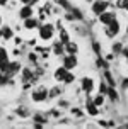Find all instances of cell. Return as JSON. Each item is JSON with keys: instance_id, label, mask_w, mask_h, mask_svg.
Masks as SVG:
<instances>
[{"instance_id": "ac0fdd59", "label": "cell", "mask_w": 128, "mask_h": 129, "mask_svg": "<svg viewBox=\"0 0 128 129\" xmlns=\"http://www.w3.org/2000/svg\"><path fill=\"white\" fill-rule=\"evenodd\" d=\"M92 102L96 104L97 107H99V105H102V104H104V95H102V93H97V95L94 97V100H92Z\"/></svg>"}, {"instance_id": "6da1fadb", "label": "cell", "mask_w": 128, "mask_h": 129, "mask_svg": "<svg viewBox=\"0 0 128 129\" xmlns=\"http://www.w3.org/2000/svg\"><path fill=\"white\" fill-rule=\"evenodd\" d=\"M53 36H55V26L53 24H45V26L39 27V39L41 41H50V39H53Z\"/></svg>"}, {"instance_id": "5bb4252c", "label": "cell", "mask_w": 128, "mask_h": 129, "mask_svg": "<svg viewBox=\"0 0 128 129\" xmlns=\"http://www.w3.org/2000/svg\"><path fill=\"white\" fill-rule=\"evenodd\" d=\"M97 112H99V109H97L96 104L87 102V114H89V116H97Z\"/></svg>"}, {"instance_id": "3957f363", "label": "cell", "mask_w": 128, "mask_h": 129, "mask_svg": "<svg viewBox=\"0 0 128 129\" xmlns=\"http://www.w3.org/2000/svg\"><path fill=\"white\" fill-rule=\"evenodd\" d=\"M109 4L106 0H94V4H92V12L96 14V15H101L102 12H106L108 10Z\"/></svg>"}, {"instance_id": "f546056e", "label": "cell", "mask_w": 128, "mask_h": 129, "mask_svg": "<svg viewBox=\"0 0 128 129\" xmlns=\"http://www.w3.org/2000/svg\"><path fill=\"white\" fill-rule=\"evenodd\" d=\"M125 4H126V0H118V7H125Z\"/></svg>"}, {"instance_id": "484cf974", "label": "cell", "mask_w": 128, "mask_h": 129, "mask_svg": "<svg viewBox=\"0 0 128 129\" xmlns=\"http://www.w3.org/2000/svg\"><path fill=\"white\" fill-rule=\"evenodd\" d=\"M72 114H74L75 117H80V116H82V110H80V109H72Z\"/></svg>"}, {"instance_id": "2e32d148", "label": "cell", "mask_w": 128, "mask_h": 129, "mask_svg": "<svg viewBox=\"0 0 128 129\" xmlns=\"http://www.w3.org/2000/svg\"><path fill=\"white\" fill-rule=\"evenodd\" d=\"M9 64H10V59H9V56L2 58V59H0V71H5L7 68H9Z\"/></svg>"}, {"instance_id": "d6a6232c", "label": "cell", "mask_w": 128, "mask_h": 129, "mask_svg": "<svg viewBox=\"0 0 128 129\" xmlns=\"http://www.w3.org/2000/svg\"><path fill=\"white\" fill-rule=\"evenodd\" d=\"M92 46H94V51H96V53L99 51V44H97V43H94V44H92Z\"/></svg>"}, {"instance_id": "83f0119b", "label": "cell", "mask_w": 128, "mask_h": 129, "mask_svg": "<svg viewBox=\"0 0 128 129\" xmlns=\"http://www.w3.org/2000/svg\"><path fill=\"white\" fill-rule=\"evenodd\" d=\"M57 4H60V5L65 7V9H68V2H67V0H57Z\"/></svg>"}, {"instance_id": "5b68a950", "label": "cell", "mask_w": 128, "mask_h": 129, "mask_svg": "<svg viewBox=\"0 0 128 129\" xmlns=\"http://www.w3.org/2000/svg\"><path fill=\"white\" fill-rule=\"evenodd\" d=\"M32 14H34V10H32V4H26V5L19 10V17L24 20V19H29V17H32Z\"/></svg>"}, {"instance_id": "8fae6325", "label": "cell", "mask_w": 128, "mask_h": 129, "mask_svg": "<svg viewBox=\"0 0 128 129\" xmlns=\"http://www.w3.org/2000/svg\"><path fill=\"white\" fill-rule=\"evenodd\" d=\"M24 27H26V29H29V31L36 29V27H38V19H34V17L24 19Z\"/></svg>"}, {"instance_id": "7c38bea8", "label": "cell", "mask_w": 128, "mask_h": 129, "mask_svg": "<svg viewBox=\"0 0 128 129\" xmlns=\"http://www.w3.org/2000/svg\"><path fill=\"white\" fill-rule=\"evenodd\" d=\"M77 49H79L77 43H74V41H68V43H65V51L68 53V54H75Z\"/></svg>"}, {"instance_id": "d4e9b609", "label": "cell", "mask_w": 128, "mask_h": 129, "mask_svg": "<svg viewBox=\"0 0 128 129\" xmlns=\"http://www.w3.org/2000/svg\"><path fill=\"white\" fill-rule=\"evenodd\" d=\"M34 122H46V117H43V116H34Z\"/></svg>"}, {"instance_id": "603a6c76", "label": "cell", "mask_w": 128, "mask_h": 129, "mask_svg": "<svg viewBox=\"0 0 128 129\" xmlns=\"http://www.w3.org/2000/svg\"><path fill=\"white\" fill-rule=\"evenodd\" d=\"M60 41H62V43H63V44H65V43H68V34H67V32H62V36H60Z\"/></svg>"}, {"instance_id": "30bf717a", "label": "cell", "mask_w": 128, "mask_h": 129, "mask_svg": "<svg viewBox=\"0 0 128 129\" xmlns=\"http://www.w3.org/2000/svg\"><path fill=\"white\" fill-rule=\"evenodd\" d=\"M19 70H21L19 61H10V64H9V68L5 70V73H9V75H15V73H19Z\"/></svg>"}, {"instance_id": "52a82bcc", "label": "cell", "mask_w": 128, "mask_h": 129, "mask_svg": "<svg viewBox=\"0 0 128 129\" xmlns=\"http://www.w3.org/2000/svg\"><path fill=\"white\" fill-rule=\"evenodd\" d=\"M115 19H116V14L115 12H102L101 15H99V22H101V24H104V26L111 24Z\"/></svg>"}, {"instance_id": "f1b7e54d", "label": "cell", "mask_w": 128, "mask_h": 129, "mask_svg": "<svg viewBox=\"0 0 128 129\" xmlns=\"http://www.w3.org/2000/svg\"><path fill=\"white\" fill-rule=\"evenodd\" d=\"M113 51L120 53V51H121V44H115V46H113Z\"/></svg>"}, {"instance_id": "1f68e13d", "label": "cell", "mask_w": 128, "mask_h": 129, "mask_svg": "<svg viewBox=\"0 0 128 129\" xmlns=\"http://www.w3.org/2000/svg\"><path fill=\"white\" fill-rule=\"evenodd\" d=\"M29 59H31V61H36V54H32V53H31V54H29Z\"/></svg>"}, {"instance_id": "ba28073f", "label": "cell", "mask_w": 128, "mask_h": 129, "mask_svg": "<svg viewBox=\"0 0 128 129\" xmlns=\"http://www.w3.org/2000/svg\"><path fill=\"white\" fill-rule=\"evenodd\" d=\"M82 90L87 92V93H90V92L94 90V78H90V77L82 78Z\"/></svg>"}, {"instance_id": "9a60e30c", "label": "cell", "mask_w": 128, "mask_h": 129, "mask_svg": "<svg viewBox=\"0 0 128 129\" xmlns=\"http://www.w3.org/2000/svg\"><path fill=\"white\" fill-rule=\"evenodd\" d=\"M63 51H65V44L63 43H62V41L55 43V46H53V53H55V54H62Z\"/></svg>"}, {"instance_id": "277c9868", "label": "cell", "mask_w": 128, "mask_h": 129, "mask_svg": "<svg viewBox=\"0 0 128 129\" xmlns=\"http://www.w3.org/2000/svg\"><path fill=\"white\" fill-rule=\"evenodd\" d=\"M120 29H121V26H120V22H118V19H115L111 24H108V31H106V36L108 38H113V36H116V34H120Z\"/></svg>"}, {"instance_id": "7402d4cb", "label": "cell", "mask_w": 128, "mask_h": 129, "mask_svg": "<svg viewBox=\"0 0 128 129\" xmlns=\"http://www.w3.org/2000/svg\"><path fill=\"white\" fill-rule=\"evenodd\" d=\"M104 75H106V78H108V82H109V87H115V80H113V77H111V73L106 71Z\"/></svg>"}, {"instance_id": "e0dca14e", "label": "cell", "mask_w": 128, "mask_h": 129, "mask_svg": "<svg viewBox=\"0 0 128 129\" xmlns=\"http://www.w3.org/2000/svg\"><path fill=\"white\" fill-rule=\"evenodd\" d=\"M7 83H9V73L0 71V87H5Z\"/></svg>"}, {"instance_id": "e575fe53", "label": "cell", "mask_w": 128, "mask_h": 129, "mask_svg": "<svg viewBox=\"0 0 128 129\" xmlns=\"http://www.w3.org/2000/svg\"><path fill=\"white\" fill-rule=\"evenodd\" d=\"M125 9H126V10H128V0H126V4H125Z\"/></svg>"}, {"instance_id": "44dd1931", "label": "cell", "mask_w": 128, "mask_h": 129, "mask_svg": "<svg viewBox=\"0 0 128 129\" xmlns=\"http://www.w3.org/2000/svg\"><path fill=\"white\" fill-rule=\"evenodd\" d=\"M74 80H75V75L68 71V73H67V77H65V80H63V82H65V83H72Z\"/></svg>"}, {"instance_id": "4fadbf2b", "label": "cell", "mask_w": 128, "mask_h": 129, "mask_svg": "<svg viewBox=\"0 0 128 129\" xmlns=\"http://www.w3.org/2000/svg\"><path fill=\"white\" fill-rule=\"evenodd\" d=\"M2 38L7 39V41H9V39H12V38H14V31H12V29H10L9 26L2 27Z\"/></svg>"}, {"instance_id": "7a4b0ae2", "label": "cell", "mask_w": 128, "mask_h": 129, "mask_svg": "<svg viewBox=\"0 0 128 129\" xmlns=\"http://www.w3.org/2000/svg\"><path fill=\"white\" fill-rule=\"evenodd\" d=\"M31 99L34 100V102H43V100H46L48 99V88H45V87H39V88H36V90H32L31 93Z\"/></svg>"}, {"instance_id": "ffe728a7", "label": "cell", "mask_w": 128, "mask_h": 129, "mask_svg": "<svg viewBox=\"0 0 128 129\" xmlns=\"http://www.w3.org/2000/svg\"><path fill=\"white\" fill-rule=\"evenodd\" d=\"M108 95H109V99H113V102H115V100H118V93H116V90L113 88V87H109Z\"/></svg>"}, {"instance_id": "d590c367", "label": "cell", "mask_w": 128, "mask_h": 129, "mask_svg": "<svg viewBox=\"0 0 128 129\" xmlns=\"http://www.w3.org/2000/svg\"><path fill=\"white\" fill-rule=\"evenodd\" d=\"M125 54H126V56H128V51H126V49H125Z\"/></svg>"}, {"instance_id": "4dcf8cb0", "label": "cell", "mask_w": 128, "mask_h": 129, "mask_svg": "<svg viewBox=\"0 0 128 129\" xmlns=\"http://www.w3.org/2000/svg\"><path fill=\"white\" fill-rule=\"evenodd\" d=\"M97 66H106V63H104L102 59H97Z\"/></svg>"}, {"instance_id": "8992f818", "label": "cell", "mask_w": 128, "mask_h": 129, "mask_svg": "<svg viewBox=\"0 0 128 129\" xmlns=\"http://www.w3.org/2000/svg\"><path fill=\"white\" fill-rule=\"evenodd\" d=\"M77 64H79V61H77V56H75V54H68V56H65L63 66L67 68V70H74Z\"/></svg>"}, {"instance_id": "836d02e7", "label": "cell", "mask_w": 128, "mask_h": 129, "mask_svg": "<svg viewBox=\"0 0 128 129\" xmlns=\"http://www.w3.org/2000/svg\"><path fill=\"white\" fill-rule=\"evenodd\" d=\"M21 2H22V4H29L31 0H21Z\"/></svg>"}, {"instance_id": "9c48e42d", "label": "cell", "mask_w": 128, "mask_h": 129, "mask_svg": "<svg viewBox=\"0 0 128 129\" xmlns=\"http://www.w3.org/2000/svg\"><path fill=\"white\" fill-rule=\"evenodd\" d=\"M68 71H70V70H67L65 66H62V68H57V70H55V80H58V82H63Z\"/></svg>"}, {"instance_id": "d6986e66", "label": "cell", "mask_w": 128, "mask_h": 129, "mask_svg": "<svg viewBox=\"0 0 128 129\" xmlns=\"http://www.w3.org/2000/svg\"><path fill=\"white\" fill-rule=\"evenodd\" d=\"M108 90H109V85L104 83V82H101V85H99V93H102V95H108Z\"/></svg>"}, {"instance_id": "cb8c5ba5", "label": "cell", "mask_w": 128, "mask_h": 129, "mask_svg": "<svg viewBox=\"0 0 128 129\" xmlns=\"http://www.w3.org/2000/svg\"><path fill=\"white\" fill-rule=\"evenodd\" d=\"M22 73H24V75H22V78H24V80H31V77H32V73L29 70H24L22 71Z\"/></svg>"}, {"instance_id": "4316f807", "label": "cell", "mask_w": 128, "mask_h": 129, "mask_svg": "<svg viewBox=\"0 0 128 129\" xmlns=\"http://www.w3.org/2000/svg\"><path fill=\"white\" fill-rule=\"evenodd\" d=\"M5 56H9V54H7V51H5V48H2V46H0V59L5 58Z\"/></svg>"}, {"instance_id": "8d00e7d4", "label": "cell", "mask_w": 128, "mask_h": 129, "mask_svg": "<svg viewBox=\"0 0 128 129\" xmlns=\"http://www.w3.org/2000/svg\"><path fill=\"white\" fill-rule=\"evenodd\" d=\"M85 2H94V0H85Z\"/></svg>"}]
</instances>
